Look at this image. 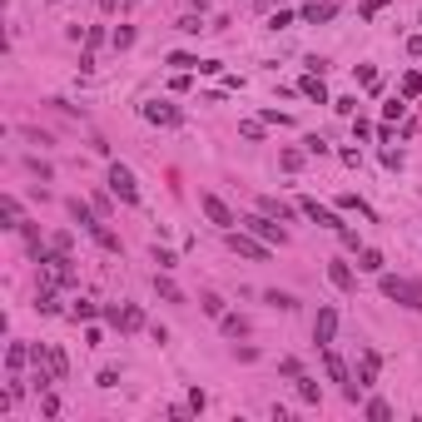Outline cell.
Masks as SVG:
<instances>
[{
	"instance_id": "7402d4cb",
	"label": "cell",
	"mask_w": 422,
	"mask_h": 422,
	"mask_svg": "<svg viewBox=\"0 0 422 422\" xmlns=\"http://www.w3.org/2000/svg\"><path fill=\"white\" fill-rule=\"evenodd\" d=\"M368 417H373V422H388V417H392V408L383 403V397H373V403H368Z\"/></svg>"
},
{
	"instance_id": "5b68a950",
	"label": "cell",
	"mask_w": 422,
	"mask_h": 422,
	"mask_svg": "<svg viewBox=\"0 0 422 422\" xmlns=\"http://www.w3.org/2000/svg\"><path fill=\"white\" fill-rule=\"evenodd\" d=\"M228 248L244 253V259H253V263H263L268 253H273V244H263V239H244V234H234V228H228Z\"/></svg>"
},
{
	"instance_id": "d4e9b609",
	"label": "cell",
	"mask_w": 422,
	"mask_h": 422,
	"mask_svg": "<svg viewBox=\"0 0 422 422\" xmlns=\"http://www.w3.org/2000/svg\"><path fill=\"white\" fill-rule=\"evenodd\" d=\"M403 95H408V99H417V95H422V75H417V70H412V75H403Z\"/></svg>"
},
{
	"instance_id": "52a82bcc",
	"label": "cell",
	"mask_w": 422,
	"mask_h": 422,
	"mask_svg": "<svg viewBox=\"0 0 422 422\" xmlns=\"http://www.w3.org/2000/svg\"><path fill=\"white\" fill-rule=\"evenodd\" d=\"M333 338H338V313L333 308H318V318H313V343L333 348Z\"/></svg>"
},
{
	"instance_id": "d6986e66",
	"label": "cell",
	"mask_w": 422,
	"mask_h": 422,
	"mask_svg": "<svg viewBox=\"0 0 422 422\" xmlns=\"http://www.w3.org/2000/svg\"><path fill=\"white\" fill-rule=\"evenodd\" d=\"M259 209H263V214H279V219H288V214H293V209H288V204H279L273 194H263V199H259Z\"/></svg>"
},
{
	"instance_id": "8992f818",
	"label": "cell",
	"mask_w": 422,
	"mask_h": 422,
	"mask_svg": "<svg viewBox=\"0 0 422 422\" xmlns=\"http://www.w3.org/2000/svg\"><path fill=\"white\" fill-rule=\"evenodd\" d=\"M323 368H328L333 383H343V397H348V403H357V383H348V368H343V357H338L333 348H323Z\"/></svg>"
},
{
	"instance_id": "30bf717a",
	"label": "cell",
	"mask_w": 422,
	"mask_h": 422,
	"mask_svg": "<svg viewBox=\"0 0 422 422\" xmlns=\"http://www.w3.org/2000/svg\"><path fill=\"white\" fill-rule=\"evenodd\" d=\"M144 119H150V124H179V110L164 104V99H150V104H144Z\"/></svg>"
},
{
	"instance_id": "ac0fdd59",
	"label": "cell",
	"mask_w": 422,
	"mask_h": 422,
	"mask_svg": "<svg viewBox=\"0 0 422 422\" xmlns=\"http://www.w3.org/2000/svg\"><path fill=\"white\" fill-rule=\"evenodd\" d=\"M154 293H159V298H169V303H179V298H184V293L169 283V279H159V273H154Z\"/></svg>"
},
{
	"instance_id": "ffe728a7",
	"label": "cell",
	"mask_w": 422,
	"mask_h": 422,
	"mask_svg": "<svg viewBox=\"0 0 422 422\" xmlns=\"http://www.w3.org/2000/svg\"><path fill=\"white\" fill-rule=\"evenodd\" d=\"M115 323H119V328H139L144 313H139V308H124V313H115Z\"/></svg>"
},
{
	"instance_id": "cb8c5ba5",
	"label": "cell",
	"mask_w": 422,
	"mask_h": 422,
	"mask_svg": "<svg viewBox=\"0 0 422 422\" xmlns=\"http://www.w3.org/2000/svg\"><path fill=\"white\" fill-rule=\"evenodd\" d=\"M0 209H5V228H20V204L5 194V204H0Z\"/></svg>"
},
{
	"instance_id": "2e32d148",
	"label": "cell",
	"mask_w": 422,
	"mask_h": 422,
	"mask_svg": "<svg viewBox=\"0 0 422 422\" xmlns=\"http://www.w3.org/2000/svg\"><path fill=\"white\" fill-rule=\"evenodd\" d=\"M263 303L283 308V313H288V308H298V298H293V293H279V288H268V293H263Z\"/></svg>"
},
{
	"instance_id": "83f0119b",
	"label": "cell",
	"mask_w": 422,
	"mask_h": 422,
	"mask_svg": "<svg viewBox=\"0 0 422 422\" xmlns=\"http://www.w3.org/2000/svg\"><path fill=\"white\" fill-rule=\"evenodd\" d=\"M224 333L239 338V333H248V323H244V318H228V313H224Z\"/></svg>"
},
{
	"instance_id": "ba28073f",
	"label": "cell",
	"mask_w": 422,
	"mask_h": 422,
	"mask_svg": "<svg viewBox=\"0 0 422 422\" xmlns=\"http://www.w3.org/2000/svg\"><path fill=\"white\" fill-rule=\"evenodd\" d=\"M298 209H303V214H308L313 224H323V228H338V234H343V228H348V224H343V219H338V214H333V209H323L318 199H298Z\"/></svg>"
},
{
	"instance_id": "8fae6325",
	"label": "cell",
	"mask_w": 422,
	"mask_h": 422,
	"mask_svg": "<svg viewBox=\"0 0 422 422\" xmlns=\"http://www.w3.org/2000/svg\"><path fill=\"white\" fill-rule=\"evenodd\" d=\"M333 15H338L333 0H313V5H303V20H308V25H323V20H333Z\"/></svg>"
},
{
	"instance_id": "7a4b0ae2",
	"label": "cell",
	"mask_w": 422,
	"mask_h": 422,
	"mask_svg": "<svg viewBox=\"0 0 422 422\" xmlns=\"http://www.w3.org/2000/svg\"><path fill=\"white\" fill-rule=\"evenodd\" d=\"M70 219H75V224H84V228H90V234H95V244H99V248H110V253H119V239H115L110 228H104V224H99V219H95V214H90V209H84L80 199H70Z\"/></svg>"
},
{
	"instance_id": "e0dca14e",
	"label": "cell",
	"mask_w": 422,
	"mask_h": 422,
	"mask_svg": "<svg viewBox=\"0 0 422 422\" xmlns=\"http://www.w3.org/2000/svg\"><path fill=\"white\" fill-rule=\"evenodd\" d=\"M25 357H30V348H25V343H10V353H5L10 373H20V368H25Z\"/></svg>"
},
{
	"instance_id": "6da1fadb",
	"label": "cell",
	"mask_w": 422,
	"mask_h": 422,
	"mask_svg": "<svg viewBox=\"0 0 422 422\" xmlns=\"http://www.w3.org/2000/svg\"><path fill=\"white\" fill-rule=\"evenodd\" d=\"M377 288H383V298H392V303L422 313V283H417V279H392V273H383V279H377Z\"/></svg>"
},
{
	"instance_id": "f1b7e54d",
	"label": "cell",
	"mask_w": 422,
	"mask_h": 422,
	"mask_svg": "<svg viewBox=\"0 0 422 422\" xmlns=\"http://www.w3.org/2000/svg\"><path fill=\"white\" fill-rule=\"evenodd\" d=\"M130 45H134V30H130V25L115 30V50H130Z\"/></svg>"
},
{
	"instance_id": "484cf974",
	"label": "cell",
	"mask_w": 422,
	"mask_h": 422,
	"mask_svg": "<svg viewBox=\"0 0 422 422\" xmlns=\"http://www.w3.org/2000/svg\"><path fill=\"white\" fill-rule=\"evenodd\" d=\"M392 5V0H363V5H357V15H363V20H373L377 10H388Z\"/></svg>"
},
{
	"instance_id": "277c9868",
	"label": "cell",
	"mask_w": 422,
	"mask_h": 422,
	"mask_svg": "<svg viewBox=\"0 0 422 422\" xmlns=\"http://www.w3.org/2000/svg\"><path fill=\"white\" fill-rule=\"evenodd\" d=\"M110 189H115L124 204H139V184H134V174L124 164H110Z\"/></svg>"
},
{
	"instance_id": "603a6c76",
	"label": "cell",
	"mask_w": 422,
	"mask_h": 422,
	"mask_svg": "<svg viewBox=\"0 0 422 422\" xmlns=\"http://www.w3.org/2000/svg\"><path fill=\"white\" fill-rule=\"evenodd\" d=\"M204 313H209V318H224V298H219V293H204Z\"/></svg>"
},
{
	"instance_id": "3957f363",
	"label": "cell",
	"mask_w": 422,
	"mask_h": 422,
	"mask_svg": "<svg viewBox=\"0 0 422 422\" xmlns=\"http://www.w3.org/2000/svg\"><path fill=\"white\" fill-rule=\"evenodd\" d=\"M239 224L248 228L253 239H263V244H273V248H283V244H288V234H283V228L273 224L268 214H248V219H239Z\"/></svg>"
},
{
	"instance_id": "4316f807",
	"label": "cell",
	"mask_w": 422,
	"mask_h": 422,
	"mask_svg": "<svg viewBox=\"0 0 422 422\" xmlns=\"http://www.w3.org/2000/svg\"><path fill=\"white\" fill-rule=\"evenodd\" d=\"M169 65H174V70H199L204 60H194V55H169Z\"/></svg>"
},
{
	"instance_id": "44dd1931",
	"label": "cell",
	"mask_w": 422,
	"mask_h": 422,
	"mask_svg": "<svg viewBox=\"0 0 422 422\" xmlns=\"http://www.w3.org/2000/svg\"><path fill=\"white\" fill-rule=\"evenodd\" d=\"M298 397H303V403H318V383L303 377V373H298Z\"/></svg>"
},
{
	"instance_id": "7c38bea8",
	"label": "cell",
	"mask_w": 422,
	"mask_h": 422,
	"mask_svg": "<svg viewBox=\"0 0 422 422\" xmlns=\"http://www.w3.org/2000/svg\"><path fill=\"white\" fill-rule=\"evenodd\" d=\"M377 368H383V357H377V353H363V368H357V383H377Z\"/></svg>"
},
{
	"instance_id": "4fadbf2b",
	"label": "cell",
	"mask_w": 422,
	"mask_h": 422,
	"mask_svg": "<svg viewBox=\"0 0 422 422\" xmlns=\"http://www.w3.org/2000/svg\"><path fill=\"white\" fill-rule=\"evenodd\" d=\"M328 279H333L338 288H343V293H353V283H357V279H353V268H348V263H328Z\"/></svg>"
},
{
	"instance_id": "9c48e42d",
	"label": "cell",
	"mask_w": 422,
	"mask_h": 422,
	"mask_svg": "<svg viewBox=\"0 0 422 422\" xmlns=\"http://www.w3.org/2000/svg\"><path fill=\"white\" fill-rule=\"evenodd\" d=\"M199 209L209 214V224H219V228H234V224H239L234 214H228V204H224L219 194H204V199H199Z\"/></svg>"
},
{
	"instance_id": "9a60e30c",
	"label": "cell",
	"mask_w": 422,
	"mask_h": 422,
	"mask_svg": "<svg viewBox=\"0 0 422 422\" xmlns=\"http://www.w3.org/2000/svg\"><path fill=\"white\" fill-rule=\"evenodd\" d=\"M303 95H308V99H318V104H328V90H323V75H308V80H303Z\"/></svg>"
},
{
	"instance_id": "5bb4252c",
	"label": "cell",
	"mask_w": 422,
	"mask_h": 422,
	"mask_svg": "<svg viewBox=\"0 0 422 422\" xmlns=\"http://www.w3.org/2000/svg\"><path fill=\"white\" fill-rule=\"evenodd\" d=\"M357 268H363V273H383V253H377V248H357Z\"/></svg>"
}]
</instances>
